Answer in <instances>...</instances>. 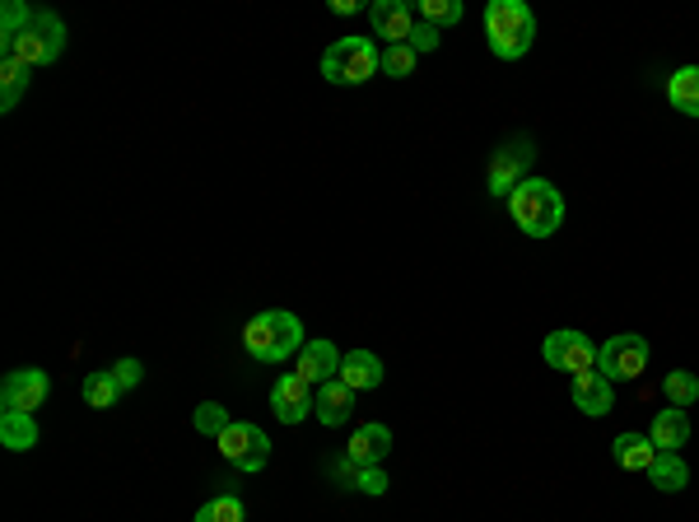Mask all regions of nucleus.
I'll return each instance as SVG.
<instances>
[{"mask_svg": "<svg viewBox=\"0 0 699 522\" xmlns=\"http://www.w3.org/2000/svg\"><path fill=\"white\" fill-rule=\"evenodd\" d=\"M243 345L252 359L262 364H285L289 355H299L308 336H303V322L295 313H285V308H266V313H257L247 326H243Z\"/></svg>", "mask_w": 699, "mask_h": 522, "instance_id": "1", "label": "nucleus"}, {"mask_svg": "<svg viewBox=\"0 0 699 522\" xmlns=\"http://www.w3.org/2000/svg\"><path fill=\"white\" fill-rule=\"evenodd\" d=\"M509 215L528 238H551L565 224V197H559V187L551 178H528L522 187H513Z\"/></svg>", "mask_w": 699, "mask_h": 522, "instance_id": "2", "label": "nucleus"}, {"mask_svg": "<svg viewBox=\"0 0 699 522\" xmlns=\"http://www.w3.org/2000/svg\"><path fill=\"white\" fill-rule=\"evenodd\" d=\"M485 37L499 62H518L536 43V14L522 0H490L485 5Z\"/></svg>", "mask_w": 699, "mask_h": 522, "instance_id": "3", "label": "nucleus"}, {"mask_svg": "<svg viewBox=\"0 0 699 522\" xmlns=\"http://www.w3.org/2000/svg\"><path fill=\"white\" fill-rule=\"evenodd\" d=\"M382 70V52L374 37H364V33H350V37H336L332 47L322 52V80L326 85H364V80H374V75Z\"/></svg>", "mask_w": 699, "mask_h": 522, "instance_id": "4", "label": "nucleus"}, {"mask_svg": "<svg viewBox=\"0 0 699 522\" xmlns=\"http://www.w3.org/2000/svg\"><path fill=\"white\" fill-rule=\"evenodd\" d=\"M66 19L62 14H52V10H33L29 19V29L19 33V43H14V56L10 62H24V66H52L56 56L66 52Z\"/></svg>", "mask_w": 699, "mask_h": 522, "instance_id": "5", "label": "nucleus"}, {"mask_svg": "<svg viewBox=\"0 0 699 522\" xmlns=\"http://www.w3.org/2000/svg\"><path fill=\"white\" fill-rule=\"evenodd\" d=\"M215 448L224 453V462H233L238 471H262L266 462H270V438L262 424H252V420H233L229 430L215 438Z\"/></svg>", "mask_w": 699, "mask_h": 522, "instance_id": "6", "label": "nucleus"}, {"mask_svg": "<svg viewBox=\"0 0 699 522\" xmlns=\"http://www.w3.org/2000/svg\"><path fill=\"white\" fill-rule=\"evenodd\" d=\"M532 159H536V149L528 135H518V141H503L495 154H490V191L499 201H509L513 197V187H522L532 178Z\"/></svg>", "mask_w": 699, "mask_h": 522, "instance_id": "7", "label": "nucleus"}, {"mask_svg": "<svg viewBox=\"0 0 699 522\" xmlns=\"http://www.w3.org/2000/svg\"><path fill=\"white\" fill-rule=\"evenodd\" d=\"M597 369L607 374L611 382H630L648 369V341L634 336V332H620L611 341L597 345Z\"/></svg>", "mask_w": 699, "mask_h": 522, "instance_id": "8", "label": "nucleus"}, {"mask_svg": "<svg viewBox=\"0 0 699 522\" xmlns=\"http://www.w3.org/2000/svg\"><path fill=\"white\" fill-rule=\"evenodd\" d=\"M541 359L559 374H588V369H597V345L582 332H574V326H559V332L541 341Z\"/></svg>", "mask_w": 699, "mask_h": 522, "instance_id": "9", "label": "nucleus"}, {"mask_svg": "<svg viewBox=\"0 0 699 522\" xmlns=\"http://www.w3.org/2000/svg\"><path fill=\"white\" fill-rule=\"evenodd\" d=\"M47 392H52V378L43 374V369H14V374H5V382H0V411H19V415H33L37 406L47 401Z\"/></svg>", "mask_w": 699, "mask_h": 522, "instance_id": "10", "label": "nucleus"}, {"mask_svg": "<svg viewBox=\"0 0 699 522\" xmlns=\"http://www.w3.org/2000/svg\"><path fill=\"white\" fill-rule=\"evenodd\" d=\"M313 397H318V388L303 374H285L276 388H270V411H276L280 424H299L313 415Z\"/></svg>", "mask_w": 699, "mask_h": 522, "instance_id": "11", "label": "nucleus"}, {"mask_svg": "<svg viewBox=\"0 0 699 522\" xmlns=\"http://www.w3.org/2000/svg\"><path fill=\"white\" fill-rule=\"evenodd\" d=\"M368 24H374V37H387V47H401L411 43L420 19L411 14L406 0H378V5H368Z\"/></svg>", "mask_w": 699, "mask_h": 522, "instance_id": "12", "label": "nucleus"}, {"mask_svg": "<svg viewBox=\"0 0 699 522\" xmlns=\"http://www.w3.org/2000/svg\"><path fill=\"white\" fill-rule=\"evenodd\" d=\"M569 397H574V406L582 415H592V420H601V415H611V406H615V382L601 374V369H588V374H574V388H569Z\"/></svg>", "mask_w": 699, "mask_h": 522, "instance_id": "13", "label": "nucleus"}, {"mask_svg": "<svg viewBox=\"0 0 699 522\" xmlns=\"http://www.w3.org/2000/svg\"><path fill=\"white\" fill-rule=\"evenodd\" d=\"M295 374H303L313 388H322V382H332V378H341V351L326 336H318V341H308L303 351L295 355Z\"/></svg>", "mask_w": 699, "mask_h": 522, "instance_id": "14", "label": "nucleus"}, {"mask_svg": "<svg viewBox=\"0 0 699 522\" xmlns=\"http://www.w3.org/2000/svg\"><path fill=\"white\" fill-rule=\"evenodd\" d=\"M387 453H392V430H387V424H359V430L350 434V448H345V457L355 462V467H382Z\"/></svg>", "mask_w": 699, "mask_h": 522, "instance_id": "15", "label": "nucleus"}, {"mask_svg": "<svg viewBox=\"0 0 699 522\" xmlns=\"http://www.w3.org/2000/svg\"><path fill=\"white\" fill-rule=\"evenodd\" d=\"M382 359L374 355V351H345L341 355V382L350 392H374V388H382Z\"/></svg>", "mask_w": 699, "mask_h": 522, "instance_id": "16", "label": "nucleus"}, {"mask_svg": "<svg viewBox=\"0 0 699 522\" xmlns=\"http://www.w3.org/2000/svg\"><path fill=\"white\" fill-rule=\"evenodd\" d=\"M355 397H359V392H350L341 378L322 382L318 397H313V415L326 424V430H336V424H350V415H355Z\"/></svg>", "mask_w": 699, "mask_h": 522, "instance_id": "17", "label": "nucleus"}, {"mask_svg": "<svg viewBox=\"0 0 699 522\" xmlns=\"http://www.w3.org/2000/svg\"><path fill=\"white\" fill-rule=\"evenodd\" d=\"M648 438H653V448H657V453L686 448V438H690V415H686V411H676V406H672V411H657Z\"/></svg>", "mask_w": 699, "mask_h": 522, "instance_id": "18", "label": "nucleus"}, {"mask_svg": "<svg viewBox=\"0 0 699 522\" xmlns=\"http://www.w3.org/2000/svg\"><path fill=\"white\" fill-rule=\"evenodd\" d=\"M611 457H615L620 471H648L653 462H657V448H653L648 434H615Z\"/></svg>", "mask_w": 699, "mask_h": 522, "instance_id": "19", "label": "nucleus"}, {"mask_svg": "<svg viewBox=\"0 0 699 522\" xmlns=\"http://www.w3.org/2000/svg\"><path fill=\"white\" fill-rule=\"evenodd\" d=\"M0 448H10V453L37 448V420L19 415V411H0Z\"/></svg>", "mask_w": 699, "mask_h": 522, "instance_id": "20", "label": "nucleus"}, {"mask_svg": "<svg viewBox=\"0 0 699 522\" xmlns=\"http://www.w3.org/2000/svg\"><path fill=\"white\" fill-rule=\"evenodd\" d=\"M667 103L686 118H699V66H681L667 80Z\"/></svg>", "mask_w": 699, "mask_h": 522, "instance_id": "21", "label": "nucleus"}, {"mask_svg": "<svg viewBox=\"0 0 699 522\" xmlns=\"http://www.w3.org/2000/svg\"><path fill=\"white\" fill-rule=\"evenodd\" d=\"M648 480L663 495H681L690 486V467L681 462V453H657V462L648 467Z\"/></svg>", "mask_w": 699, "mask_h": 522, "instance_id": "22", "label": "nucleus"}, {"mask_svg": "<svg viewBox=\"0 0 699 522\" xmlns=\"http://www.w3.org/2000/svg\"><path fill=\"white\" fill-rule=\"evenodd\" d=\"M29 80H33V66L0 62V112H14L19 108V99L29 93Z\"/></svg>", "mask_w": 699, "mask_h": 522, "instance_id": "23", "label": "nucleus"}, {"mask_svg": "<svg viewBox=\"0 0 699 522\" xmlns=\"http://www.w3.org/2000/svg\"><path fill=\"white\" fill-rule=\"evenodd\" d=\"M29 19H33V10L24 5V0H5V10H0V56H14V43H19V33L29 29Z\"/></svg>", "mask_w": 699, "mask_h": 522, "instance_id": "24", "label": "nucleus"}, {"mask_svg": "<svg viewBox=\"0 0 699 522\" xmlns=\"http://www.w3.org/2000/svg\"><path fill=\"white\" fill-rule=\"evenodd\" d=\"M663 397L676 406V411H690V406L699 401V378H695L690 369H672V374L663 378Z\"/></svg>", "mask_w": 699, "mask_h": 522, "instance_id": "25", "label": "nucleus"}, {"mask_svg": "<svg viewBox=\"0 0 699 522\" xmlns=\"http://www.w3.org/2000/svg\"><path fill=\"white\" fill-rule=\"evenodd\" d=\"M80 397L93 406V411H108V406L122 397V388H116V378H112V369H99V374H89L85 378V388H80Z\"/></svg>", "mask_w": 699, "mask_h": 522, "instance_id": "26", "label": "nucleus"}, {"mask_svg": "<svg viewBox=\"0 0 699 522\" xmlns=\"http://www.w3.org/2000/svg\"><path fill=\"white\" fill-rule=\"evenodd\" d=\"M191 522H247V509H243L238 495H215L210 504L197 509V518H191Z\"/></svg>", "mask_w": 699, "mask_h": 522, "instance_id": "27", "label": "nucleus"}, {"mask_svg": "<svg viewBox=\"0 0 699 522\" xmlns=\"http://www.w3.org/2000/svg\"><path fill=\"white\" fill-rule=\"evenodd\" d=\"M191 424H197V434H206V438H220L229 424H233V415L224 411L220 401H201L197 406V415H191Z\"/></svg>", "mask_w": 699, "mask_h": 522, "instance_id": "28", "label": "nucleus"}, {"mask_svg": "<svg viewBox=\"0 0 699 522\" xmlns=\"http://www.w3.org/2000/svg\"><path fill=\"white\" fill-rule=\"evenodd\" d=\"M420 19L434 29H453L462 24V0H420Z\"/></svg>", "mask_w": 699, "mask_h": 522, "instance_id": "29", "label": "nucleus"}, {"mask_svg": "<svg viewBox=\"0 0 699 522\" xmlns=\"http://www.w3.org/2000/svg\"><path fill=\"white\" fill-rule=\"evenodd\" d=\"M382 75H392V80H406V75H415V47H411V43L382 47Z\"/></svg>", "mask_w": 699, "mask_h": 522, "instance_id": "30", "label": "nucleus"}, {"mask_svg": "<svg viewBox=\"0 0 699 522\" xmlns=\"http://www.w3.org/2000/svg\"><path fill=\"white\" fill-rule=\"evenodd\" d=\"M112 378H116V388H122V392H131V388H141V378H145V364L141 359H116L112 364Z\"/></svg>", "mask_w": 699, "mask_h": 522, "instance_id": "31", "label": "nucleus"}, {"mask_svg": "<svg viewBox=\"0 0 699 522\" xmlns=\"http://www.w3.org/2000/svg\"><path fill=\"white\" fill-rule=\"evenodd\" d=\"M355 490H364V495H387V471L382 467H359L355 471Z\"/></svg>", "mask_w": 699, "mask_h": 522, "instance_id": "32", "label": "nucleus"}, {"mask_svg": "<svg viewBox=\"0 0 699 522\" xmlns=\"http://www.w3.org/2000/svg\"><path fill=\"white\" fill-rule=\"evenodd\" d=\"M439 37H443V29H434V24H424V19H420V24H415V33H411V47H415V56H420V52H434V47H439Z\"/></svg>", "mask_w": 699, "mask_h": 522, "instance_id": "33", "label": "nucleus"}]
</instances>
